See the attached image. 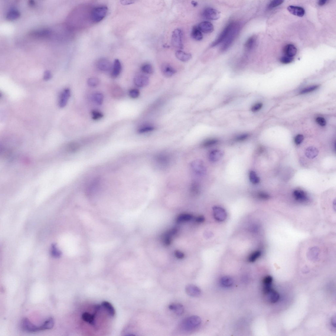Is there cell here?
Returning <instances> with one entry per match:
<instances>
[{"label": "cell", "mask_w": 336, "mask_h": 336, "mask_svg": "<svg viewBox=\"0 0 336 336\" xmlns=\"http://www.w3.org/2000/svg\"><path fill=\"white\" fill-rule=\"evenodd\" d=\"M141 70L143 72L151 74L153 72V69L152 65L149 63H145L142 65Z\"/></svg>", "instance_id": "31"}, {"label": "cell", "mask_w": 336, "mask_h": 336, "mask_svg": "<svg viewBox=\"0 0 336 336\" xmlns=\"http://www.w3.org/2000/svg\"><path fill=\"white\" fill-rule=\"evenodd\" d=\"M195 221L197 223H202L203 222L205 221V218L203 216H199L195 218Z\"/></svg>", "instance_id": "52"}, {"label": "cell", "mask_w": 336, "mask_h": 336, "mask_svg": "<svg viewBox=\"0 0 336 336\" xmlns=\"http://www.w3.org/2000/svg\"><path fill=\"white\" fill-rule=\"evenodd\" d=\"M267 295H269V299L271 303H275L278 301L279 299L278 293L273 289Z\"/></svg>", "instance_id": "29"}, {"label": "cell", "mask_w": 336, "mask_h": 336, "mask_svg": "<svg viewBox=\"0 0 336 336\" xmlns=\"http://www.w3.org/2000/svg\"><path fill=\"white\" fill-rule=\"evenodd\" d=\"M249 136V134H244L241 135L237 137L236 138V140L237 141H242L247 139Z\"/></svg>", "instance_id": "50"}, {"label": "cell", "mask_w": 336, "mask_h": 336, "mask_svg": "<svg viewBox=\"0 0 336 336\" xmlns=\"http://www.w3.org/2000/svg\"><path fill=\"white\" fill-rule=\"evenodd\" d=\"M201 323L200 317L196 315L191 316L185 318L182 321L180 327L185 331H191L197 328Z\"/></svg>", "instance_id": "1"}, {"label": "cell", "mask_w": 336, "mask_h": 336, "mask_svg": "<svg viewBox=\"0 0 336 336\" xmlns=\"http://www.w3.org/2000/svg\"><path fill=\"white\" fill-rule=\"evenodd\" d=\"M263 106V104L261 103H257L252 107L251 110L253 112H256L261 109Z\"/></svg>", "instance_id": "45"}, {"label": "cell", "mask_w": 336, "mask_h": 336, "mask_svg": "<svg viewBox=\"0 0 336 336\" xmlns=\"http://www.w3.org/2000/svg\"><path fill=\"white\" fill-rule=\"evenodd\" d=\"M332 324L334 327H335V318H333L332 321Z\"/></svg>", "instance_id": "55"}, {"label": "cell", "mask_w": 336, "mask_h": 336, "mask_svg": "<svg viewBox=\"0 0 336 336\" xmlns=\"http://www.w3.org/2000/svg\"><path fill=\"white\" fill-rule=\"evenodd\" d=\"M93 99L96 104L98 105H100L103 103L104 100V96L103 95L100 93L97 92L93 94Z\"/></svg>", "instance_id": "30"}, {"label": "cell", "mask_w": 336, "mask_h": 336, "mask_svg": "<svg viewBox=\"0 0 336 336\" xmlns=\"http://www.w3.org/2000/svg\"><path fill=\"white\" fill-rule=\"evenodd\" d=\"M107 12L108 9L106 6H100L94 8L90 13L91 21L95 23L100 22L106 17Z\"/></svg>", "instance_id": "3"}, {"label": "cell", "mask_w": 336, "mask_h": 336, "mask_svg": "<svg viewBox=\"0 0 336 336\" xmlns=\"http://www.w3.org/2000/svg\"><path fill=\"white\" fill-rule=\"evenodd\" d=\"M149 78L144 75L139 74L137 75L134 79V83L138 87L142 88L146 86L149 83Z\"/></svg>", "instance_id": "9"}, {"label": "cell", "mask_w": 336, "mask_h": 336, "mask_svg": "<svg viewBox=\"0 0 336 336\" xmlns=\"http://www.w3.org/2000/svg\"><path fill=\"white\" fill-rule=\"evenodd\" d=\"M174 255L176 258L181 259L184 258L185 255L184 253L181 251L176 250L174 253Z\"/></svg>", "instance_id": "49"}, {"label": "cell", "mask_w": 336, "mask_h": 336, "mask_svg": "<svg viewBox=\"0 0 336 336\" xmlns=\"http://www.w3.org/2000/svg\"><path fill=\"white\" fill-rule=\"evenodd\" d=\"M97 66L100 70L103 72L109 71L112 68L110 62L105 58H101L98 61Z\"/></svg>", "instance_id": "10"}, {"label": "cell", "mask_w": 336, "mask_h": 336, "mask_svg": "<svg viewBox=\"0 0 336 336\" xmlns=\"http://www.w3.org/2000/svg\"><path fill=\"white\" fill-rule=\"evenodd\" d=\"M272 281L273 278L271 276H267L263 280V285H272Z\"/></svg>", "instance_id": "44"}, {"label": "cell", "mask_w": 336, "mask_h": 336, "mask_svg": "<svg viewBox=\"0 0 336 336\" xmlns=\"http://www.w3.org/2000/svg\"><path fill=\"white\" fill-rule=\"evenodd\" d=\"M287 9L291 13L298 17H302L305 14V11L304 8L299 6H289Z\"/></svg>", "instance_id": "17"}, {"label": "cell", "mask_w": 336, "mask_h": 336, "mask_svg": "<svg viewBox=\"0 0 336 336\" xmlns=\"http://www.w3.org/2000/svg\"><path fill=\"white\" fill-rule=\"evenodd\" d=\"M175 55L179 60L184 62L190 60L192 57V55L190 53H185L180 50L176 52Z\"/></svg>", "instance_id": "22"}, {"label": "cell", "mask_w": 336, "mask_h": 336, "mask_svg": "<svg viewBox=\"0 0 336 336\" xmlns=\"http://www.w3.org/2000/svg\"><path fill=\"white\" fill-rule=\"evenodd\" d=\"M202 15L205 18L212 21H216L221 16L220 13L213 8L208 7L204 9Z\"/></svg>", "instance_id": "8"}, {"label": "cell", "mask_w": 336, "mask_h": 336, "mask_svg": "<svg viewBox=\"0 0 336 336\" xmlns=\"http://www.w3.org/2000/svg\"><path fill=\"white\" fill-rule=\"evenodd\" d=\"M87 83L89 86L94 87L98 85L100 81L99 79L96 78H91L88 80Z\"/></svg>", "instance_id": "37"}, {"label": "cell", "mask_w": 336, "mask_h": 336, "mask_svg": "<svg viewBox=\"0 0 336 336\" xmlns=\"http://www.w3.org/2000/svg\"><path fill=\"white\" fill-rule=\"evenodd\" d=\"M193 217L191 214L188 213L182 214L179 215L177 218V221L178 223H183L190 221L193 219Z\"/></svg>", "instance_id": "27"}, {"label": "cell", "mask_w": 336, "mask_h": 336, "mask_svg": "<svg viewBox=\"0 0 336 336\" xmlns=\"http://www.w3.org/2000/svg\"><path fill=\"white\" fill-rule=\"evenodd\" d=\"M21 327L23 330L27 332H34L44 331L42 324L39 326L36 325L32 324L27 318H25L22 320L21 322Z\"/></svg>", "instance_id": "7"}, {"label": "cell", "mask_w": 336, "mask_h": 336, "mask_svg": "<svg viewBox=\"0 0 336 336\" xmlns=\"http://www.w3.org/2000/svg\"><path fill=\"white\" fill-rule=\"evenodd\" d=\"M19 16L20 13L19 11L15 10H13L8 13L6 18L9 20H13L18 18Z\"/></svg>", "instance_id": "36"}, {"label": "cell", "mask_w": 336, "mask_h": 336, "mask_svg": "<svg viewBox=\"0 0 336 336\" xmlns=\"http://www.w3.org/2000/svg\"><path fill=\"white\" fill-rule=\"evenodd\" d=\"M214 216L219 221H223L226 217V213L223 208L219 207H215L213 209Z\"/></svg>", "instance_id": "16"}, {"label": "cell", "mask_w": 336, "mask_h": 336, "mask_svg": "<svg viewBox=\"0 0 336 336\" xmlns=\"http://www.w3.org/2000/svg\"><path fill=\"white\" fill-rule=\"evenodd\" d=\"M220 283L224 287L228 288L233 286L234 281L233 279L230 277L224 276L221 279Z\"/></svg>", "instance_id": "26"}, {"label": "cell", "mask_w": 336, "mask_h": 336, "mask_svg": "<svg viewBox=\"0 0 336 336\" xmlns=\"http://www.w3.org/2000/svg\"><path fill=\"white\" fill-rule=\"evenodd\" d=\"M129 95V96L132 98L136 99L139 96L140 92L138 89H133L130 90Z\"/></svg>", "instance_id": "41"}, {"label": "cell", "mask_w": 336, "mask_h": 336, "mask_svg": "<svg viewBox=\"0 0 336 336\" xmlns=\"http://www.w3.org/2000/svg\"><path fill=\"white\" fill-rule=\"evenodd\" d=\"M191 35L192 38L198 41H201L203 38V35L202 34V32L197 26H194L192 28Z\"/></svg>", "instance_id": "24"}, {"label": "cell", "mask_w": 336, "mask_h": 336, "mask_svg": "<svg viewBox=\"0 0 336 336\" xmlns=\"http://www.w3.org/2000/svg\"><path fill=\"white\" fill-rule=\"evenodd\" d=\"M327 1V0H321L318 1V4L319 6H322L325 4Z\"/></svg>", "instance_id": "54"}, {"label": "cell", "mask_w": 336, "mask_h": 336, "mask_svg": "<svg viewBox=\"0 0 336 336\" xmlns=\"http://www.w3.org/2000/svg\"><path fill=\"white\" fill-rule=\"evenodd\" d=\"M297 50L294 45L290 44L286 46L284 49V52L286 56L290 57L295 56L297 53Z\"/></svg>", "instance_id": "20"}, {"label": "cell", "mask_w": 336, "mask_h": 336, "mask_svg": "<svg viewBox=\"0 0 336 336\" xmlns=\"http://www.w3.org/2000/svg\"><path fill=\"white\" fill-rule=\"evenodd\" d=\"M52 77V75L49 71H47L44 73V79L46 80H50Z\"/></svg>", "instance_id": "51"}, {"label": "cell", "mask_w": 336, "mask_h": 336, "mask_svg": "<svg viewBox=\"0 0 336 336\" xmlns=\"http://www.w3.org/2000/svg\"><path fill=\"white\" fill-rule=\"evenodd\" d=\"M112 91L114 96H115L120 97L123 95V91L119 87H116L113 88Z\"/></svg>", "instance_id": "43"}, {"label": "cell", "mask_w": 336, "mask_h": 336, "mask_svg": "<svg viewBox=\"0 0 336 336\" xmlns=\"http://www.w3.org/2000/svg\"><path fill=\"white\" fill-rule=\"evenodd\" d=\"M261 252L259 250L254 251L251 253L248 257V260L250 262H254L259 258L261 255Z\"/></svg>", "instance_id": "28"}, {"label": "cell", "mask_w": 336, "mask_h": 336, "mask_svg": "<svg viewBox=\"0 0 336 336\" xmlns=\"http://www.w3.org/2000/svg\"><path fill=\"white\" fill-rule=\"evenodd\" d=\"M218 142V140L217 139H209L205 140L202 143V146L204 148H208L216 144Z\"/></svg>", "instance_id": "35"}, {"label": "cell", "mask_w": 336, "mask_h": 336, "mask_svg": "<svg viewBox=\"0 0 336 336\" xmlns=\"http://www.w3.org/2000/svg\"><path fill=\"white\" fill-rule=\"evenodd\" d=\"M191 167L192 171L196 175L202 176L206 174V168L204 162L201 160H196L192 162Z\"/></svg>", "instance_id": "6"}, {"label": "cell", "mask_w": 336, "mask_h": 336, "mask_svg": "<svg viewBox=\"0 0 336 336\" xmlns=\"http://www.w3.org/2000/svg\"><path fill=\"white\" fill-rule=\"evenodd\" d=\"M185 292L189 296L191 297H198L201 293L200 289L198 287L193 285L189 284L185 287Z\"/></svg>", "instance_id": "15"}, {"label": "cell", "mask_w": 336, "mask_h": 336, "mask_svg": "<svg viewBox=\"0 0 336 336\" xmlns=\"http://www.w3.org/2000/svg\"><path fill=\"white\" fill-rule=\"evenodd\" d=\"M191 4L194 6H196L198 4V3L196 1H193L191 2Z\"/></svg>", "instance_id": "56"}, {"label": "cell", "mask_w": 336, "mask_h": 336, "mask_svg": "<svg viewBox=\"0 0 336 336\" xmlns=\"http://www.w3.org/2000/svg\"><path fill=\"white\" fill-rule=\"evenodd\" d=\"M134 2V1H128V0H126V1H125H125H121L122 4L123 5L131 4H133Z\"/></svg>", "instance_id": "53"}, {"label": "cell", "mask_w": 336, "mask_h": 336, "mask_svg": "<svg viewBox=\"0 0 336 336\" xmlns=\"http://www.w3.org/2000/svg\"><path fill=\"white\" fill-rule=\"evenodd\" d=\"M240 27L239 24L236 22L230 33L228 35L226 40L223 42V45L221 48V51L222 52L227 50L232 45L239 33Z\"/></svg>", "instance_id": "2"}, {"label": "cell", "mask_w": 336, "mask_h": 336, "mask_svg": "<svg viewBox=\"0 0 336 336\" xmlns=\"http://www.w3.org/2000/svg\"><path fill=\"white\" fill-rule=\"evenodd\" d=\"M54 323V319L53 318L50 317L47 319L43 323L45 330L53 328Z\"/></svg>", "instance_id": "32"}, {"label": "cell", "mask_w": 336, "mask_h": 336, "mask_svg": "<svg viewBox=\"0 0 336 336\" xmlns=\"http://www.w3.org/2000/svg\"><path fill=\"white\" fill-rule=\"evenodd\" d=\"M70 95V90L69 89L67 88L63 91L61 95L58 103L59 106L61 108H63L66 105Z\"/></svg>", "instance_id": "12"}, {"label": "cell", "mask_w": 336, "mask_h": 336, "mask_svg": "<svg viewBox=\"0 0 336 336\" xmlns=\"http://www.w3.org/2000/svg\"><path fill=\"white\" fill-rule=\"evenodd\" d=\"M256 41V38L255 35H253L248 39L244 44V47L248 51L252 50L255 47Z\"/></svg>", "instance_id": "25"}, {"label": "cell", "mask_w": 336, "mask_h": 336, "mask_svg": "<svg viewBox=\"0 0 336 336\" xmlns=\"http://www.w3.org/2000/svg\"><path fill=\"white\" fill-rule=\"evenodd\" d=\"M284 1L282 0H275L271 2L269 5L268 8L270 9L275 8L282 4Z\"/></svg>", "instance_id": "39"}, {"label": "cell", "mask_w": 336, "mask_h": 336, "mask_svg": "<svg viewBox=\"0 0 336 336\" xmlns=\"http://www.w3.org/2000/svg\"><path fill=\"white\" fill-rule=\"evenodd\" d=\"M155 129V127L152 126H144L140 127L138 129V132L143 134L151 132Z\"/></svg>", "instance_id": "34"}, {"label": "cell", "mask_w": 336, "mask_h": 336, "mask_svg": "<svg viewBox=\"0 0 336 336\" xmlns=\"http://www.w3.org/2000/svg\"><path fill=\"white\" fill-rule=\"evenodd\" d=\"M304 139V137L302 135L299 134L297 135L295 140V142L296 145H300L301 143Z\"/></svg>", "instance_id": "47"}, {"label": "cell", "mask_w": 336, "mask_h": 336, "mask_svg": "<svg viewBox=\"0 0 336 336\" xmlns=\"http://www.w3.org/2000/svg\"><path fill=\"white\" fill-rule=\"evenodd\" d=\"M92 118L94 120H98L102 119L103 117L102 112L97 110H93L91 112Z\"/></svg>", "instance_id": "38"}, {"label": "cell", "mask_w": 336, "mask_h": 336, "mask_svg": "<svg viewBox=\"0 0 336 336\" xmlns=\"http://www.w3.org/2000/svg\"><path fill=\"white\" fill-rule=\"evenodd\" d=\"M293 58L292 57H290L287 56H283L280 58V62L283 64H287L291 63L293 60Z\"/></svg>", "instance_id": "40"}, {"label": "cell", "mask_w": 336, "mask_h": 336, "mask_svg": "<svg viewBox=\"0 0 336 336\" xmlns=\"http://www.w3.org/2000/svg\"><path fill=\"white\" fill-rule=\"evenodd\" d=\"M295 199L301 203H305L309 200L305 192L301 190H295L293 193Z\"/></svg>", "instance_id": "18"}, {"label": "cell", "mask_w": 336, "mask_h": 336, "mask_svg": "<svg viewBox=\"0 0 336 336\" xmlns=\"http://www.w3.org/2000/svg\"><path fill=\"white\" fill-rule=\"evenodd\" d=\"M316 122H317L320 126H324L326 125V120L325 119L323 118H322V117H318V118L316 119Z\"/></svg>", "instance_id": "48"}, {"label": "cell", "mask_w": 336, "mask_h": 336, "mask_svg": "<svg viewBox=\"0 0 336 336\" xmlns=\"http://www.w3.org/2000/svg\"><path fill=\"white\" fill-rule=\"evenodd\" d=\"M161 70L162 74L167 78H170L174 76L176 72L173 67L167 63L162 65Z\"/></svg>", "instance_id": "11"}, {"label": "cell", "mask_w": 336, "mask_h": 336, "mask_svg": "<svg viewBox=\"0 0 336 336\" xmlns=\"http://www.w3.org/2000/svg\"><path fill=\"white\" fill-rule=\"evenodd\" d=\"M249 178L251 182L253 184H258L260 181V178L258 176L255 172L251 171L249 173Z\"/></svg>", "instance_id": "33"}, {"label": "cell", "mask_w": 336, "mask_h": 336, "mask_svg": "<svg viewBox=\"0 0 336 336\" xmlns=\"http://www.w3.org/2000/svg\"><path fill=\"white\" fill-rule=\"evenodd\" d=\"M318 150L314 147L310 146L306 148L305 151L306 157L309 159H314L318 154Z\"/></svg>", "instance_id": "23"}, {"label": "cell", "mask_w": 336, "mask_h": 336, "mask_svg": "<svg viewBox=\"0 0 336 336\" xmlns=\"http://www.w3.org/2000/svg\"><path fill=\"white\" fill-rule=\"evenodd\" d=\"M168 308L171 310L173 311L176 315H181L183 314L184 311L183 306L179 303H174L169 305Z\"/></svg>", "instance_id": "21"}, {"label": "cell", "mask_w": 336, "mask_h": 336, "mask_svg": "<svg viewBox=\"0 0 336 336\" xmlns=\"http://www.w3.org/2000/svg\"><path fill=\"white\" fill-rule=\"evenodd\" d=\"M236 22H231L228 24L222 32L217 38L215 40L211 45V47H214L216 46L226 40L228 35H229L231 30H232Z\"/></svg>", "instance_id": "5"}, {"label": "cell", "mask_w": 336, "mask_h": 336, "mask_svg": "<svg viewBox=\"0 0 336 336\" xmlns=\"http://www.w3.org/2000/svg\"><path fill=\"white\" fill-rule=\"evenodd\" d=\"M122 66L121 63L118 59H116L114 61L112 68V76L116 78L118 77L121 72Z\"/></svg>", "instance_id": "19"}, {"label": "cell", "mask_w": 336, "mask_h": 336, "mask_svg": "<svg viewBox=\"0 0 336 336\" xmlns=\"http://www.w3.org/2000/svg\"><path fill=\"white\" fill-rule=\"evenodd\" d=\"M183 32L180 29H176L173 32L171 37V44L173 47L178 50L183 47Z\"/></svg>", "instance_id": "4"}, {"label": "cell", "mask_w": 336, "mask_h": 336, "mask_svg": "<svg viewBox=\"0 0 336 336\" xmlns=\"http://www.w3.org/2000/svg\"><path fill=\"white\" fill-rule=\"evenodd\" d=\"M224 152L220 150L215 149L210 152L208 159L211 162H215L220 160L224 155Z\"/></svg>", "instance_id": "13"}, {"label": "cell", "mask_w": 336, "mask_h": 336, "mask_svg": "<svg viewBox=\"0 0 336 336\" xmlns=\"http://www.w3.org/2000/svg\"><path fill=\"white\" fill-rule=\"evenodd\" d=\"M319 87L318 86H314L309 87L301 91V94H305L312 92L317 89Z\"/></svg>", "instance_id": "42"}, {"label": "cell", "mask_w": 336, "mask_h": 336, "mask_svg": "<svg viewBox=\"0 0 336 336\" xmlns=\"http://www.w3.org/2000/svg\"><path fill=\"white\" fill-rule=\"evenodd\" d=\"M198 27L202 32L205 34L211 33L214 30L213 25L211 22L207 21L201 22Z\"/></svg>", "instance_id": "14"}, {"label": "cell", "mask_w": 336, "mask_h": 336, "mask_svg": "<svg viewBox=\"0 0 336 336\" xmlns=\"http://www.w3.org/2000/svg\"><path fill=\"white\" fill-rule=\"evenodd\" d=\"M257 196L262 200H267L270 198V196L265 192H259L257 194Z\"/></svg>", "instance_id": "46"}]
</instances>
